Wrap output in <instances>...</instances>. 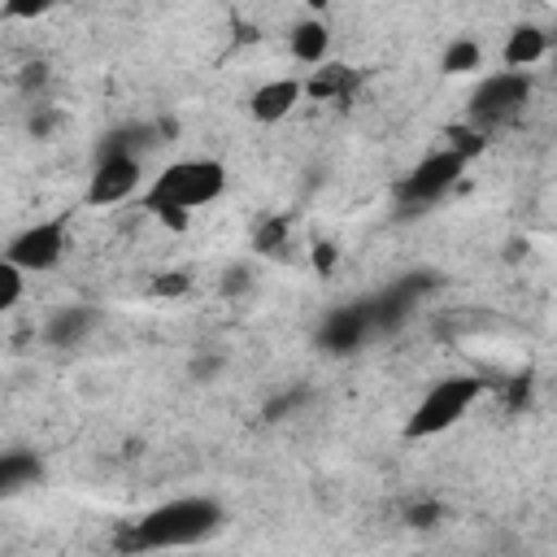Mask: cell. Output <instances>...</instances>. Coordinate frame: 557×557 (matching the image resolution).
I'll return each instance as SVG.
<instances>
[{
  "instance_id": "6da1fadb",
  "label": "cell",
  "mask_w": 557,
  "mask_h": 557,
  "mask_svg": "<svg viewBox=\"0 0 557 557\" xmlns=\"http://www.w3.org/2000/svg\"><path fill=\"white\" fill-rule=\"evenodd\" d=\"M226 191V165L213 157H183L170 161L152 183L139 191V205L161 222H183L187 213L213 205Z\"/></svg>"
},
{
  "instance_id": "7a4b0ae2",
  "label": "cell",
  "mask_w": 557,
  "mask_h": 557,
  "mask_svg": "<svg viewBox=\"0 0 557 557\" xmlns=\"http://www.w3.org/2000/svg\"><path fill=\"white\" fill-rule=\"evenodd\" d=\"M226 522L222 500L213 496H174L152 505L148 513H139L131 522V544L135 548H196L205 540H213Z\"/></svg>"
},
{
  "instance_id": "3957f363",
  "label": "cell",
  "mask_w": 557,
  "mask_h": 557,
  "mask_svg": "<svg viewBox=\"0 0 557 557\" xmlns=\"http://www.w3.org/2000/svg\"><path fill=\"white\" fill-rule=\"evenodd\" d=\"M483 379L479 374H448L440 383H431L422 392V400L409 409V422H405V435L409 440H435L444 431H453L483 396Z\"/></svg>"
},
{
  "instance_id": "277c9868",
  "label": "cell",
  "mask_w": 557,
  "mask_h": 557,
  "mask_svg": "<svg viewBox=\"0 0 557 557\" xmlns=\"http://www.w3.org/2000/svg\"><path fill=\"white\" fill-rule=\"evenodd\" d=\"M466 152L461 148H435V152H426L409 174H400V183H396V205L405 209V213H422V209H431L435 200H444L453 187H457V178L466 174Z\"/></svg>"
},
{
  "instance_id": "5b68a950",
  "label": "cell",
  "mask_w": 557,
  "mask_h": 557,
  "mask_svg": "<svg viewBox=\"0 0 557 557\" xmlns=\"http://www.w3.org/2000/svg\"><path fill=\"white\" fill-rule=\"evenodd\" d=\"M531 74L527 70H496L470 91V117L479 126H505L531 104Z\"/></svg>"
},
{
  "instance_id": "8992f818",
  "label": "cell",
  "mask_w": 557,
  "mask_h": 557,
  "mask_svg": "<svg viewBox=\"0 0 557 557\" xmlns=\"http://www.w3.org/2000/svg\"><path fill=\"white\" fill-rule=\"evenodd\" d=\"M65 248H70V218L57 213V218H44V222L22 226V231L9 239L4 257H9L22 274H44V270H57V265H61Z\"/></svg>"
},
{
  "instance_id": "52a82bcc",
  "label": "cell",
  "mask_w": 557,
  "mask_h": 557,
  "mask_svg": "<svg viewBox=\"0 0 557 557\" xmlns=\"http://www.w3.org/2000/svg\"><path fill=\"white\" fill-rule=\"evenodd\" d=\"M139 174H144L139 157L104 152V157H96V165H91V174H87V191H83V200H87L91 209L122 205V200H131V196L139 191Z\"/></svg>"
},
{
  "instance_id": "ba28073f",
  "label": "cell",
  "mask_w": 557,
  "mask_h": 557,
  "mask_svg": "<svg viewBox=\"0 0 557 557\" xmlns=\"http://www.w3.org/2000/svg\"><path fill=\"white\" fill-rule=\"evenodd\" d=\"M374 331H379V318L366 313V305H348V309L326 313L318 339H322L326 352H357L366 339H374Z\"/></svg>"
},
{
  "instance_id": "9c48e42d",
  "label": "cell",
  "mask_w": 557,
  "mask_h": 557,
  "mask_svg": "<svg viewBox=\"0 0 557 557\" xmlns=\"http://www.w3.org/2000/svg\"><path fill=\"white\" fill-rule=\"evenodd\" d=\"M100 322H104V313L96 305H61L44 322V344L48 348H78L100 331Z\"/></svg>"
},
{
  "instance_id": "30bf717a",
  "label": "cell",
  "mask_w": 557,
  "mask_h": 557,
  "mask_svg": "<svg viewBox=\"0 0 557 557\" xmlns=\"http://www.w3.org/2000/svg\"><path fill=\"white\" fill-rule=\"evenodd\" d=\"M300 78H270V83H261L252 96H248V113L257 117V122H283L296 104H300Z\"/></svg>"
},
{
  "instance_id": "8fae6325",
  "label": "cell",
  "mask_w": 557,
  "mask_h": 557,
  "mask_svg": "<svg viewBox=\"0 0 557 557\" xmlns=\"http://www.w3.org/2000/svg\"><path fill=\"white\" fill-rule=\"evenodd\" d=\"M544 57H548V30H544V26L522 22V26H513V30L505 35V48H500L505 70H527V74H531V65H540Z\"/></svg>"
},
{
  "instance_id": "7c38bea8",
  "label": "cell",
  "mask_w": 557,
  "mask_h": 557,
  "mask_svg": "<svg viewBox=\"0 0 557 557\" xmlns=\"http://www.w3.org/2000/svg\"><path fill=\"white\" fill-rule=\"evenodd\" d=\"M287 44H292V57H296L300 65H322L326 52H331V26H326L322 17H300V22L292 26Z\"/></svg>"
},
{
  "instance_id": "4fadbf2b",
  "label": "cell",
  "mask_w": 557,
  "mask_h": 557,
  "mask_svg": "<svg viewBox=\"0 0 557 557\" xmlns=\"http://www.w3.org/2000/svg\"><path fill=\"white\" fill-rule=\"evenodd\" d=\"M44 479V461L26 448H9L0 453V496H17L26 487H35Z\"/></svg>"
},
{
  "instance_id": "5bb4252c",
  "label": "cell",
  "mask_w": 557,
  "mask_h": 557,
  "mask_svg": "<svg viewBox=\"0 0 557 557\" xmlns=\"http://www.w3.org/2000/svg\"><path fill=\"white\" fill-rule=\"evenodd\" d=\"M479 61H483V48L474 39H453L440 57V70L444 74H470V70H479Z\"/></svg>"
},
{
  "instance_id": "9a60e30c",
  "label": "cell",
  "mask_w": 557,
  "mask_h": 557,
  "mask_svg": "<svg viewBox=\"0 0 557 557\" xmlns=\"http://www.w3.org/2000/svg\"><path fill=\"white\" fill-rule=\"evenodd\" d=\"M22 292H26V274L9 257H0V313H9L22 300Z\"/></svg>"
},
{
  "instance_id": "2e32d148",
  "label": "cell",
  "mask_w": 557,
  "mask_h": 557,
  "mask_svg": "<svg viewBox=\"0 0 557 557\" xmlns=\"http://www.w3.org/2000/svg\"><path fill=\"white\" fill-rule=\"evenodd\" d=\"M4 13L9 17H39V13H48V4H9Z\"/></svg>"
}]
</instances>
